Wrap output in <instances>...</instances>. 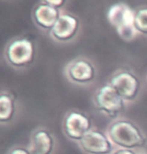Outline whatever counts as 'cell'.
Instances as JSON below:
<instances>
[{
	"instance_id": "obj_1",
	"label": "cell",
	"mask_w": 147,
	"mask_h": 154,
	"mask_svg": "<svg viewBox=\"0 0 147 154\" xmlns=\"http://www.w3.org/2000/svg\"><path fill=\"white\" fill-rule=\"evenodd\" d=\"M108 136L112 143L122 149L133 150L147 144V138L140 128L126 119L114 121L108 128Z\"/></svg>"
},
{
	"instance_id": "obj_2",
	"label": "cell",
	"mask_w": 147,
	"mask_h": 154,
	"mask_svg": "<svg viewBox=\"0 0 147 154\" xmlns=\"http://www.w3.org/2000/svg\"><path fill=\"white\" fill-rule=\"evenodd\" d=\"M107 18L121 39L129 42L137 35L138 32L134 26L135 11L128 4L115 3L111 5L107 12Z\"/></svg>"
},
{
	"instance_id": "obj_3",
	"label": "cell",
	"mask_w": 147,
	"mask_h": 154,
	"mask_svg": "<svg viewBox=\"0 0 147 154\" xmlns=\"http://www.w3.org/2000/svg\"><path fill=\"white\" fill-rule=\"evenodd\" d=\"M4 54L8 65L17 69L24 68L34 60V43L26 37L14 38L7 45Z\"/></svg>"
},
{
	"instance_id": "obj_4",
	"label": "cell",
	"mask_w": 147,
	"mask_h": 154,
	"mask_svg": "<svg viewBox=\"0 0 147 154\" xmlns=\"http://www.w3.org/2000/svg\"><path fill=\"white\" fill-rule=\"evenodd\" d=\"M124 101L110 84L101 86L95 92L94 106L109 118L115 119L124 109Z\"/></svg>"
},
{
	"instance_id": "obj_5",
	"label": "cell",
	"mask_w": 147,
	"mask_h": 154,
	"mask_svg": "<svg viewBox=\"0 0 147 154\" xmlns=\"http://www.w3.org/2000/svg\"><path fill=\"white\" fill-rule=\"evenodd\" d=\"M109 84L116 90L124 101H134L139 95L140 81L128 69H120L114 72Z\"/></svg>"
},
{
	"instance_id": "obj_6",
	"label": "cell",
	"mask_w": 147,
	"mask_h": 154,
	"mask_svg": "<svg viewBox=\"0 0 147 154\" xmlns=\"http://www.w3.org/2000/svg\"><path fill=\"white\" fill-rule=\"evenodd\" d=\"M92 123L90 118L83 112H69L63 122V131L69 139L80 142L84 136L91 131Z\"/></svg>"
},
{
	"instance_id": "obj_7",
	"label": "cell",
	"mask_w": 147,
	"mask_h": 154,
	"mask_svg": "<svg viewBox=\"0 0 147 154\" xmlns=\"http://www.w3.org/2000/svg\"><path fill=\"white\" fill-rule=\"evenodd\" d=\"M80 147L87 154H112L114 144L109 136L99 130H91L79 142Z\"/></svg>"
},
{
	"instance_id": "obj_8",
	"label": "cell",
	"mask_w": 147,
	"mask_h": 154,
	"mask_svg": "<svg viewBox=\"0 0 147 154\" xmlns=\"http://www.w3.org/2000/svg\"><path fill=\"white\" fill-rule=\"evenodd\" d=\"M66 75L72 83L86 85L95 80L96 69L90 60L86 59H77L67 66Z\"/></svg>"
},
{
	"instance_id": "obj_9",
	"label": "cell",
	"mask_w": 147,
	"mask_h": 154,
	"mask_svg": "<svg viewBox=\"0 0 147 154\" xmlns=\"http://www.w3.org/2000/svg\"><path fill=\"white\" fill-rule=\"evenodd\" d=\"M80 28V21L72 14H62L51 31V36L59 42H70L76 36Z\"/></svg>"
},
{
	"instance_id": "obj_10",
	"label": "cell",
	"mask_w": 147,
	"mask_h": 154,
	"mask_svg": "<svg viewBox=\"0 0 147 154\" xmlns=\"http://www.w3.org/2000/svg\"><path fill=\"white\" fill-rule=\"evenodd\" d=\"M60 12L57 8L51 6L47 1H40L32 10V19L40 29L51 31L60 17Z\"/></svg>"
},
{
	"instance_id": "obj_11",
	"label": "cell",
	"mask_w": 147,
	"mask_h": 154,
	"mask_svg": "<svg viewBox=\"0 0 147 154\" xmlns=\"http://www.w3.org/2000/svg\"><path fill=\"white\" fill-rule=\"evenodd\" d=\"M54 148V139L51 132L44 128H39L31 136L28 150L30 154H51Z\"/></svg>"
},
{
	"instance_id": "obj_12",
	"label": "cell",
	"mask_w": 147,
	"mask_h": 154,
	"mask_svg": "<svg viewBox=\"0 0 147 154\" xmlns=\"http://www.w3.org/2000/svg\"><path fill=\"white\" fill-rule=\"evenodd\" d=\"M15 115V99L7 93L0 96V122L8 123Z\"/></svg>"
},
{
	"instance_id": "obj_13",
	"label": "cell",
	"mask_w": 147,
	"mask_h": 154,
	"mask_svg": "<svg viewBox=\"0 0 147 154\" xmlns=\"http://www.w3.org/2000/svg\"><path fill=\"white\" fill-rule=\"evenodd\" d=\"M134 26L138 33L147 35V6L138 8L135 11Z\"/></svg>"
},
{
	"instance_id": "obj_14",
	"label": "cell",
	"mask_w": 147,
	"mask_h": 154,
	"mask_svg": "<svg viewBox=\"0 0 147 154\" xmlns=\"http://www.w3.org/2000/svg\"><path fill=\"white\" fill-rule=\"evenodd\" d=\"M7 154H30L28 148H23V147H15L9 150V152Z\"/></svg>"
},
{
	"instance_id": "obj_15",
	"label": "cell",
	"mask_w": 147,
	"mask_h": 154,
	"mask_svg": "<svg viewBox=\"0 0 147 154\" xmlns=\"http://www.w3.org/2000/svg\"><path fill=\"white\" fill-rule=\"evenodd\" d=\"M47 3L59 9L65 4V1H63V0H47Z\"/></svg>"
},
{
	"instance_id": "obj_16",
	"label": "cell",
	"mask_w": 147,
	"mask_h": 154,
	"mask_svg": "<svg viewBox=\"0 0 147 154\" xmlns=\"http://www.w3.org/2000/svg\"><path fill=\"white\" fill-rule=\"evenodd\" d=\"M112 154H137L136 152H134V150H130V149H118L116 151H114Z\"/></svg>"
}]
</instances>
